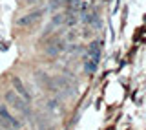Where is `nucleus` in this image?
<instances>
[{"label": "nucleus", "instance_id": "obj_1", "mask_svg": "<svg viewBox=\"0 0 146 130\" xmlns=\"http://www.w3.org/2000/svg\"><path fill=\"white\" fill-rule=\"evenodd\" d=\"M6 103L11 106L13 110H17V112H20L22 115H26V117H31V108H29V105H27V101H24L20 95L17 94L15 90H7L6 92Z\"/></svg>", "mask_w": 146, "mask_h": 130}, {"label": "nucleus", "instance_id": "obj_2", "mask_svg": "<svg viewBox=\"0 0 146 130\" xmlns=\"http://www.w3.org/2000/svg\"><path fill=\"white\" fill-rule=\"evenodd\" d=\"M0 117L6 121L11 128H15V130H18V128H22V121L18 117H15L11 112L7 110V106L6 105H0Z\"/></svg>", "mask_w": 146, "mask_h": 130}, {"label": "nucleus", "instance_id": "obj_3", "mask_svg": "<svg viewBox=\"0 0 146 130\" xmlns=\"http://www.w3.org/2000/svg\"><path fill=\"white\" fill-rule=\"evenodd\" d=\"M42 15H44V9H36V11H31V13H27V15H22L17 20V26H20V27L31 26V24H35L36 20H40Z\"/></svg>", "mask_w": 146, "mask_h": 130}, {"label": "nucleus", "instance_id": "obj_4", "mask_svg": "<svg viewBox=\"0 0 146 130\" xmlns=\"http://www.w3.org/2000/svg\"><path fill=\"white\" fill-rule=\"evenodd\" d=\"M11 82H13V88H15V92H17V94L20 95L24 101H27V103H31V101H33V95H31V92L26 88V84L22 82L20 77H13Z\"/></svg>", "mask_w": 146, "mask_h": 130}, {"label": "nucleus", "instance_id": "obj_5", "mask_svg": "<svg viewBox=\"0 0 146 130\" xmlns=\"http://www.w3.org/2000/svg\"><path fill=\"white\" fill-rule=\"evenodd\" d=\"M46 52V55H51V57H55V55H58L60 52H64V42L60 39H55V40H51L49 42V46L44 50Z\"/></svg>", "mask_w": 146, "mask_h": 130}, {"label": "nucleus", "instance_id": "obj_6", "mask_svg": "<svg viewBox=\"0 0 146 130\" xmlns=\"http://www.w3.org/2000/svg\"><path fill=\"white\" fill-rule=\"evenodd\" d=\"M88 59H91V61H95V62L100 61V42L99 40H93V42L88 46Z\"/></svg>", "mask_w": 146, "mask_h": 130}, {"label": "nucleus", "instance_id": "obj_7", "mask_svg": "<svg viewBox=\"0 0 146 130\" xmlns=\"http://www.w3.org/2000/svg\"><path fill=\"white\" fill-rule=\"evenodd\" d=\"M36 79L40 81V84H46V88L48 90H51V92H57V88H55V82H53V79L48 75V73H44V72H36Z\"/></svg>", "mask_w": 146, "mask_h": 130}, {"label": "nucleus", "instance_id": "obj_8", "mask_svg": "<svg viewBox=\"0 0 146 130\" xmlns=\"http://www.w3.org/2000/svg\"><path fill=\"white\" fill-rule=\"evenodd\" d=\"M82 20H84L86 24L95 26V27H100V26H102V24H100V20H99V17L97 15H91V13H86V15L82 17Z\"/></svg>", "mask_w": 146, "mask_h": 130}, {"label": "nucleus", "instance_id": "obj_9", "mask_svg": "<svg viewBox=\"0 0 146 130\" xmlns=\"http://www.w3.org/2000/svg\"><path fill=\"white\" fill-rule=\"evenodd\" d=\"M97 68H99V62L91 61V59H88V61L84 62V72L88 73V75H93V73L97 72Z\"/></svg>", "mask_w": 146, "mask_h": 130}, {"label": "nucleus", "instance_id": "obj_10", "mask_svg": "<svg viewBox=\"0 0 146 130\" xmlns=\"http://www.w3.org/2000/svg\"><path fill=\"white\" fill-rule=\"evenodd\" d=\"M64 20H66V15L57 13V15L53 17V20H51V26H60V24H64Z\"/></svg>", "mask_w": 146, "mask_h": 130}, {"label": "nucleus", "instance_id": "obj_11", "mask_svg": "<svg viewBox=\"0 0 146 130\" xmlns=\"http://www.w3.org/2000/svg\"><path fill=\"white\" fill-rule=\"evenodd\" d=\"M77 22H79V18H77L75 15H68V17H66V20H64V24H68V26H75Z\"/></svg>", "mask_w": 146, "mask_h": 130}, {"label": "nucleus", "instance_id": "obj_12", "mask_svg": "<svg viewBox=\"0 0 146 130\" xmlns=\"http://www.w3.org/2000/svg\"><path fill=\"white\" fill-rule=\"evenodd\" d=\"M38 2H42V0H26L27 6H35V4H38Z\"/></svg>", "mask_w": 146, "mask_h": 130}]
</instances>
